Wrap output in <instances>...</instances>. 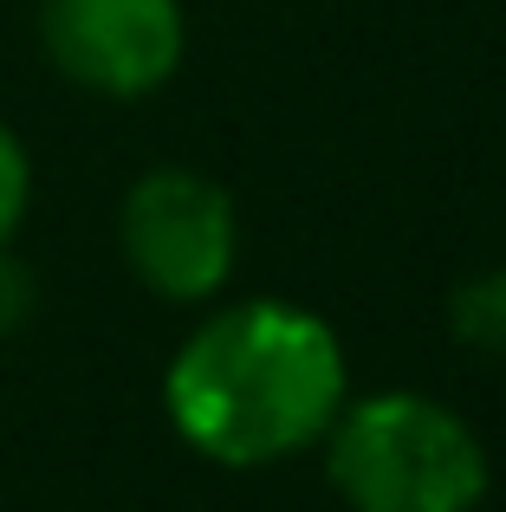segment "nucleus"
Returning <instances> with one entry per match:
<instances>
[{"label":"nucleus","mask_w":506,"mask_h":512,"mask_svg":"<svg viewBox=\"0 0 506 512\" xmlns=\"http://www.w3.org/2000/svg\"><path fill=\"white\" fill-rule=\"evenodd\" d=\"M176 435L215 467H273L344 409V344L318 312L247 299L202 318L163 376Z\"/></svg>","instance_id":"f257e3e1"},{"label":"nucleus","mask_w":506,"mask_h":512,"mask_svg":"<svg viewBox=\"0 0 506 512\" xmlns=\"http://www.w3.org/2000/svg\"><path fill=\"white\" fill-rule=\"evenodd\" d=\"M52 72L98 98H150L176 78L189 20L182 0H39Z\"/></svg>","instance_id":"20e7f679"},{"label":"nucleus","mask_w":506,"mask_h":512,"mask_svg":"<svg viewBox=\"0 0 506 512\" xmlns=\"http://www.w3.org/2000/svg\"><path fill=\"white\" fill-rule=\"evenodd\" d=\"M26 201H33V163H26V143L0 124V247L26 221Z\"/></svg>","instance_id":"423d86ee"},{"label":"nucleus","mask_w":506,"mask_h":512,"mask_svg":"<svg viewBox=\"0 0 506 512\" xmlns=\"http://www.w3.org/2000/svg\"><path fill=\"white\" fill-rule=\"evenodd\" d=\"M117 247L156 299L202 305L228 286L234 253H241V221L221 182L195 169H150L130 182L124 208H117Z\"/></svg>","instance_id":"7ed1b4c3"},{"label":"nucleus","mask_w":506,"mask_h":512,"mask_svg":"<svg viewBox=\"0 0 506 512\" xmlns=\"http://www.w3.org/2000/svg\"><path fill=\"white\" fill-rule=\"evenodd\" d=\"M39 305V286H33V266L20 260V253L0 247V338H13V331L33 318Z\"/></svg>","instance_id":"0eeeda50"},{"label":"nucleus","mask_w":506,"mask_h":512,"mask_svg":"<svg viewBox=\"0 0 506 512\" xmlns=\"http://www.w3.org/2000/svg\"><path fill=\"white\" fill-rule=\"evenodd\" d=\"M448 331H455L461 350L506 363V266H487V273L461 279L455 299H448Z\"/></svg>","instance_id":"39448f33"},{"label":"nucleus","mask_w":506,"mask_h":512,"mask_svg":"<svg viewBox=\"0 0 506 512\" xmlns=\"http://www.w3.org/2000/svg\"><path fill=\"white\" fill-rule=\"evenodd\" d=\"M325 474L351 512H474L487 500V448L455 409L383 389L325 428Z\"/></svg>","instance_id":"f03ea898"}]
</instances>
